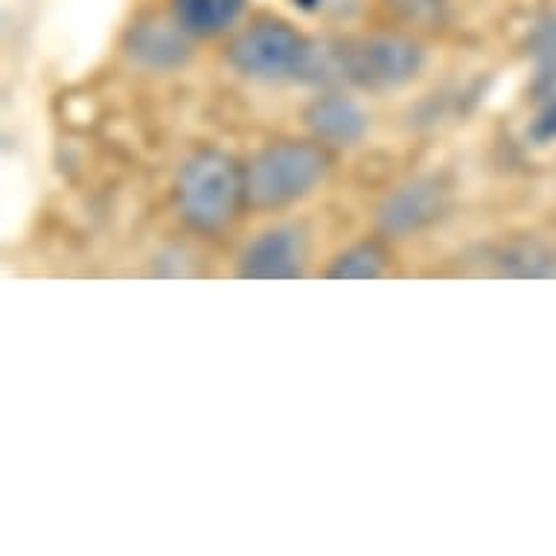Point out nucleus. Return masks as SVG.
I'll return each mask as SVG.
<instances>
[{
  "mask_svg": "<svg viewBox=\"0 0 556 556\" xmlns=\"http://www.w3.org/2000/svg\"><path fill=\"white\" fill-rule=\"evenodd\" d=\"M309 50L312 41H306L286 21L265 18L239 33L237 41L230 45V62L245 76L280 83V79H301Z\"/></svg>",
  "mask_w": 556,
  "mask_h": 556,
  "instance_id": "20e7f679",
  "label": "nucleus"
},
{
  "mask_svg": "<svg viewBox=\"0 0 556 556\" xmlns=\"http://www.w3.org/2000/svg\"><path fill=\"white\" fill-rule=\"evenodd\" d=\"M530 55L536 64V88L556 91V12H547L530 33Z\"/></svg>",
  "mask_w": 556,
  "mask_h": 556,
  "instance_id": "9d476101",
  "label": "nucleus"
},
{
  "mask_svg": "<svg viewBox=\"0 0 556 556\" xmlns=\"http://www.w3.org/2000/svg\"><path fill=\"white\" fill-rule=\"evenodd\" d=\"M528 140H533L536 147H545V143L556 140V91L547 93V100L542 102L536 117L530 119Z\"/></svg>",
  "mask_w": 556,
  "mask_h": 556,
  "instance_id": "ddd939ff",
  "label": "nucleus"
},
{
  "mask_svg": "<svg viewBox=\"0 0 556 556\" xmlns=\"http://www.w3.org/2000/svg\"><path fill=\"white\" fill-rule=\"evenodd\" d=\"M245 192V173L233 157L222 152H201L184 164L178 175V207L199 230L225 228Z\"/></svg>",
  "mask_w": 556,
  "mask_h": 556,
  "instance_id": "f257e3e1",
  "label": "nucleus"
},
{
  "mask_svg": "<svg viewBox=\"0 0 556 556\" xmlns=\"http://www.w3.org/2000/svg\"><path fill=\"white\" fill-rule=\"evenodd\" d=\"M306 126L315 131L318 140L332 147H353L367 131V114L356 100L344 93H327L309 105Z\"/></svg>",
  "mask_w": 556,
  "mask_h": 556,
  "instance_id": "0eeeda50",
  "label": "nucleus"
},
{
  "mask_svg": "<svg viewBox=\"0 0 556 556\" xmlns=\"http://www.w3.org/2000/svg\"><path fill=\"white\" fill-rule=\"evenodd\" d=\"M327 173V155L312 143L263 149L245 169V195L254 207H283L309 195Z\"/></svg>",
  "mask_w": 556,
  "mask_h": 556,
  "instance_id": "f03ea898",
  "label": "nucleus"
},
{
  "mask_svg": "<svg viewBox=\"0 0 556 556\" xmlns=\"http://www.w3.org/2000/svg\"><path fill=\"white\" fill-rule=\"evenodd\" d=\"M306 260V237L294 225H277L263 230L242 251L239 277L245 280H292L301 277Z\"/></svg>",
  "mask_w": 556,
  "mask_h": 556,
  "instance_id": "39448f33",
  "label": "nucleus"
},
{
  "mask_svg": "<svg viewBox=\"0 0 556 556\" xmlns=\"http://www.w3.org/2000/svg\"><path fill=\"white\" fill-rule=\"evenodd\" d=\"M384 274V254L376 245H353L329 265L332 280H376Z\"/></svg>",
  "mask_w": 556,
  "mask_h": 556,
  "instance_id": "9b49d317",
  "label": "nucleus"
},
{
  "mask_svg": "<svg viewBox=\"0 0 556 556\" xmlns=\"http://www.w3.org/2000/svg\"><path fill=\"white\" fill-rule=\"evenodd\" d=\"M396 7L408 12L410 18H431L440 12L443 0H396Z\"/></svg>",
  "mask_w": 556,
  "mask_h": 556,
  "instance_id": "4468645a",
  "label": "nucleus"
},
{
  "mask_svg": "<svg viewBox=\"0 0 556 556\" xmlns=\"http://www.w3.org/2000/svg\"><path fill=\"white\" fill-rule=\"evenodd\" d=\"M426 64L420 45L402 36H367L338 41V83L365 91H391L408 85Z\"/></svg>",
  "mask_w": 556,
  "mask_h": 556,
  "instance_id": "7ed1b4c3",
  "label": "nucleus"
},
{
  "mask_svg": "<svg viewBox=\"0 0 556 556\" xmlns=\"http://www.w3.org/2000/svg\"><path fill=\"white\" fill-rule=\"evenodd\" d=\"M245 10V0H175V21L190 36H219Z\"/></svg>",
  "mask_w": 556,
  "mask_h": 556,
  "instance_id": "1a4fd4ad",
  "label": "nucleus"
},
{
  "mask_svg": "<svg viewBox=\"0 0 556 556\" xmlns=\"http://www.w3.org/2000/svg\"><path fill=\"white\" fill-rule=\"evenodd\" d=\"M184 36H187V29L181 24L169 27V24L149 21V24L135 27L131 38H128V53L152 71H169V67L187 62L190 47H187Z\"/></svg>",
  "mask_w": 556,
  "mask_h": 556,
  "instance_id": "6e6552de",
  "label": "nucleus"
},
{
  "mask_svg": "<svg viewBox=\"0 0 556 556\" xmlns=\"http://www.w3.org/2000/svg\"><path fill=\"white\" fill-rule=\"evenodd\" d=\"M446 207V190L434 178H414L402 184L379 204L376 225L388 237H408L438 219Z\"/></svg>",
  "mask_w": 556,
  "mask_h": 556,
  "instance_id": "423d86ee",
  "label": "nucleus"
},
{
  "mask_svg": "<svg viewBox=\"0 0 556 556\" xmlns=\"http://www.w3.org/2000/svg\"><path fill=\"white\" fill-rule=\"evenodd\" d=\"M504 271L519 274V277H551L556 274V260L536 245H521L510 251V260H504Z\"/></svg>",
  "mask_w": 556,
  "mask_h": 556,
  "instance_id": "f8f14e48",
  "label": "nucleus"
}]
</instances>
